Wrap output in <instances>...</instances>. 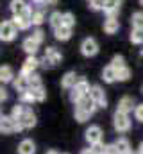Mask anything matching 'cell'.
<instances>
[{"instance_id": "30bf717a", "label": "cell", "mask_w": 143, "mask_h": 154, "mask_svg": "<svg viewBox=\"0 0 143 154\" xmlns=\"http://www.w3.org/2000/svg\"><path fill=\"white\" fill-rule=\"evenodd\" d=\"M136 106H138V104H136L134 97H131V95H123V97L118 100L116 109H118V111H123V113H131V111H134Z\"/></svg>"}, {"instance_id": "7bdbcfd3", "label": "cell", "mask_w": 143, "mask_h": 154, "mask_svg": "<svg viewBox=\"0 0 143 154\" xmlns=\"http://www.w3.org/2000/svg\"><path fill=\"white\" fill-rule=\"evenodd\" d=\"M7 99H9V93H7V90L2 86V90H0V100H2V102H5Z\"/></svg>"}, {"instance_id": "7a4b0ae2", "label": "cell", "mask_w": 143, "mask_h": 154, "mask_svg": "<svg viewBox=\"0 0 143 154\" xmlns=\"http://www.w3.org/2000/svg\"><path fill=\"white\" fill-rule=\"evenodd\" d=\"M131 125H132V122H131V118H129V113H123V111H114L113 113V127H114V131L116 133H127V131H131Z\"/></svg>"}, {"instance_id": "83f0119b", "label": "cell", "mask_w": 143, "mask_h": 154, "mask_svg": "<svg viewBox=\"0 0 143 154\" xmlns=\"http://www.w3.org/2000/svg\"><path fill=\"white\" fill-rule=\"evenodd\" d=\"M18 102L27 104V106H32V104L36 102V99H34V95H32V91L29 90V91H23V93L18 95Z\"/></svg>"}, {"instance_id": "7402d4cb", "label": "cell", "mask_w": 143, "mask_h": 154, "mask_svg": "<svg viewBox=\"0 0 143 154\" xmlns=\"http://www.w3.org/2000/svg\"><path fill=\"white\" fill-rule=\"evenodd\" d=\"M48 25L56 31V29H59L61 25H63V13L61 11H52L50 14H48Z\"/></svg>"}, {"instance_id": "ffe728a7", "label": "cell", "mask_w": 143, "mask_h": 154, "mask_svg": "<svg viewBox=\"0 0 143 154\" xmlns=\"http://www.w3.org/2000/svg\"><path fill=\"white\" fill-rule=\"evenodd\" d=\"M120 31V22L118 18H106L104 20V32L106 34H116Z\"/></svg>"}, {"instance_id": "277c9868", "label": "cell", "mask_w": 143, "mask_h": 154, "mask_svg": "<svg viewBox=\"0 0 143 154\" xmlns=\"http://www.w3.org/2000/svg\"><path fill=\"white\" fill-rule=\"evenodd\" d=\"M16 36H18V27L13 23V20H4L0 25V39L9 43V41H14Z\"/></svg>"}, {"instance_id": "e0dca14e", "label": "cell", "mask_w": 143, "mask_h": 154, "mask_svg": "<svg viewBox=\"0 0 143 154\" xmlns=\"http://www.w3.org/2000/svg\"><path fill=\"white\" fill-rule=\"evenodd\" d=\"M38 48H39V43H36L31 36H29V38H25L23 41H22V50H23L27 56H36Z\"/></svg>"}, {"instance_id": "9c48e42d", "label": "cell", "mask_w": 143, "mask_h": 154, "mask_svg": "<svg viewBox=\"0 0 143 154\" xmlns=\"http://www.w3.org/2000/svg\"><path fill=\"white\" fill-rule=\"evenodd\" d=\"M90 97L95 100V104L99 106V108H107V97L106 93H104V90L99 86V84H93L91 86V90H90Z\"/></svg>"}, {"instance_id": "f907efd6", "label": "cell", "mask_w": 143, "mask_h": 154, "mask_svg": "<svg viewBox=\"0 0 143 154\" xmlns=\"http://www.w3.org/2000/svg\"><path fill=\"white\" fill-rule=\"evenodd\" d=\"M141 93H143V84H141Z\"/></svg>"}, {"instance_id": "3957f363", "label": "cell", "mask_w": 143, "mask_h": 154, "mask_svg": "<svg viewBox=\"0 0 143 154\" xmlns=\"http://www.w3.org/2000/svg\"><path fill=\"white\" fill-rule=\"evenodd\" d=\"M90 90H91L90 82H88L84 77H79L77 84H75V86L70 90V100L73 102V104H75V102H79L82 97H86V95L90 93Z\"/></svg>"}, {"instance_id": "8992f818", "label": "cell", "mask_w": 143, "mask_h": 154, "mask_svg": "<svg viewBox=\"0 0 143 154\" xmlns=\"http://www.w3.org/2000/svg\"><path fill=\"white\" fill-rule=\"evenodd\" d=\"M81 54L84 56V57H93V56H97L99 54V43H97V39L95 38H84L81 41Z\"/></svg>"}, {"instance_id": "7dc6e473", "label": "cell", "mask_w": 143, "mask_h": 154, "mask_svg": "<svg viewBox=\"0 0 143 154\" xmlns=\"http://www.w3.org/2000/svg\"><path fill=\"white\" fill-rule=\"evenodd\" d=\"M140 5H141V7H143V0H140Z\"/></svg>"}, {"instance_id": "ee69618b", "label": "cell", "mask_w": 143, "mask_h": 154, "mask_svg": "<svg viewBox=\"0 0 143 154\" xmlns=\"http://www.w3.org/2000/svg\"><path fill=\"white\" fill-rule=\"evenodd\" d=\"M79 154H95V152H93V149H91V147H88V149H82Z\"/></svg>"}, {"instance_id": "4dcf8cb0", "label": "cell", "mask_w": 143, "mask_h": 154, "mask_svg": "<svg viewBox=\"0 0 143 154\" xmlns=\"http://www.w3.org/2000/svg\"><path fill=\"white\" fill-rule=\"evenodd\" d=\"M113 68H116V70H120V68H123V66H127L125 65V57L122 56V54H114L113 57H111V63H109Z\"/></svg>"}, {"instance_id": "603a6c76", "label": "cell", "mask_w": 143, "mask_h": 154, "mask_svg": "<svg viewBox=\"0 0 143 154\" xmlns=\"http://www.w3.org/2000/svg\"><path fill=\"white\" fill-rule=\"evenodd\" d=\"M27 5L29 4L25 0H11L9 2V11H11V14H22Z\"/></svg>"}, {"instance_id": "4fadbf2b", "label": "cell", "mask_w": 143, "mask_h": 154, "mask_svg": "<svg viewBox=\"0 0 143 154\" xmlns=\"http://www.w3.org/2000/svg\"><path fill=\"white\" fill-rule=\"evenodd\" d=\"M13 23L18 27V31H29L31 27H34L32 25V18H29V16H25V14H13Z\"/></svg>"}, {"instance_id": "52a82bcc", "label": "cell", "mask_w": 143, "mask_h": 154, "mask_svg": "<svg viewBox=\"0 0 143 154\" xmlns=\"http://www.w3.org/2000/svg\"><path fill=\"white\" fill-rule=\"evenodd\" d=\"M84 138L90 145H95V143H100L102 138H104V131L100 125H90L86 131H84Z\"/></svg>"}, {"instance_id": "7c38bea8", "label": "cell", "mask_w": 143, "mask_h": 154, "mask_svg": "<svg viewBox=\"0 0 143 154\" xmlns=\"http://www.w3.org/2000/svg\"><path fill=\"white\" fill-rule=\"evenodd\" d=\"M75 108L84 109V111H88V113H91V115H95V111L99 109V106H97V104H95V100L90 97V93H88L86 97H82L79 102H75Z\"/></svg>"}, {"instance_id": "484cf974", "label": "cell", "mask_w": 143, "mask_h": 154, "mask_svg": "<svg viewBox=\"0 0 143 154\" xmlns=\"http://www.w3.org/2000/svg\"><path fill=\"white\" fill-rule=\"evenodd\" d=\"M47 20V14L43 9H34V14H32V25L34 27H41Z\"/></svg>"}, {"instance_id": "1f68e13d", "label": "cell", "mask_w": 143, "mask_h": 154, "mask_svg": "<svg viewBox=\"0 0 143 154\" xmlns=\"http://www.w3.org/2000/svg\"><path fill=\"white\" fill-rule=\"evenodd\" d=\"M131 25L132 27H143V11H136L131 14Z\"/></svg>"}, {"instance_id": "b9f144b4", "label": "cell", "mask_w": 143, "mask_h": 154, "mask_svg": "<svg viewBox=\"0 0 143 154\" xmlns=\"http://www.w3.org/2000/svg\"><path fill=\"white\" fill-rule=\"evenodd\" d=\"M41 66H43V68H54V65H52V63H50L45 56L41 57Z\"/></svg>"}, {"instance_id": "d590c367", "label": "cell", "mask_w": 143, "mask_h": 154, "mask_svg": "<svg viewBox=\"0 0 143 154\" xmlns=\"http://www.w3.org/2000/svg\"><path fill=\"white\" fill-rule=\"evenodd\" d=\"M29 82H31V88H43V79L36 72L32 75H29Z\"/></svg>"}, {"instance_id": "44dd1931", "label": "cell", "mask_w": 143, "mask_h": 154, "mask_svg": "<svg viewBox=\"0 0 143 154\" xmlns=\"http://www.w3.org/2000/svg\"><path fill=\"white\" fill-rule=\"evenodd\" d=\"M14 77L16 75H14V72H13V68L9 65H2V68H0V81H2V84L13 82Z\"/></svg>"}, {"instance_id": "8fae6325", "label": "cell", "mask_w": 143, "mask_h": 154, "mask_svg": "<svg viewBox=\"0 0 143 154\" xmlns=\"http://www.w3.org/2000/svg\"><path fill=\"white\" fill-rule=\"evenodd\" d=\"M120 5H122V0H106V5H104L106 18H118Z\"/></svg>"}, {"instance_id": "ab89813d", "label": "cell", "mask_w": 143, "mask_h": 154, "mask_svg": "<svg viewBox=\"0 0 143 154\" xmlns=\"http://www.w3.org/2000/svg\"><path fill=\"white\" fill-rule=\"evenodd\" d=\"M104 154H118L114 143H107V145H104Z\"/></svg>"}, {"instance_id": "74e56055", "label": "cell", "mask_w": 143, "mask_h": 154, "mask_svg": "<svg viewBox=\"0 0 143 154\" xmlns=\"http://www.w3.org/2000/svg\"><path fill=\"white\" fill-rule=\"evenodd\" d=\"M34 5H39V7H48V5H56L57 4V0H31Z\"/></svg>"}, {"instance_id": "5b68a950", "label": "cell", "mask_w": 143, "mask_h": 154, "mask_svg": "<svg viewBox=\"0 0 143 154\" xmlns=\"http://www.w3.org/2000/svg\"><path fill=\"white\" fill-rule=\"evenodd\" d=\"M0 131H2V134H13V133H22L23 129L18 125V122L11 115H2V118H0Z\"/></svg>"}, {"instance_id": "f1b7e54d", "label": "cell", "mask_w": 143, "mask_h": 154, "mask_svg": "<svg viewBox=\"0 0 143 154\" xmlns=\"http://www.w3.org/2000/svg\"><path fill=\"white\" fill-rule=\"evenodd\" d=\"M131 75H132V72H131L129 66H123V68L116 70V81H118V82H125V81H129Z\"/></svg>"}, {"instance_id": "6da1fadb", "label": "cell", "mask_w": 143, "mask_h": 154, "mask_svg": "<svg viewBox=\"0 0 143 154\" xmlns=\"http://www.w3.org/2000/svg\"><path fill=\"white\" fill-rule=\"evenodd\" d=\"M11 116L18 122V125H20L23 131L32 129L36 124H38V118H36V113L32 111V108L27 106V104H22V102H18L16 106H13Z\"/></svg>"}, {"instance_id": "f35d334b", "label": "cell", "mask_w": 143, "mask_h": 154, "mask_svg": "<svg viewBox=\"0 0 143 154\" xmlns=\"http://www.w3.org/2000/svg\"><path fill=\"white\" fill-rule=\"evenodd\" d=\"M132 113H134V118H136L138 122H143V104H138Z\"/></svg>"}, {"instance_id": "d6a6232c", "label": "cell", "mask_w": 143, "mask_h": 154, "mask_svg": "<svg viewBox=\"0 0 143 154\" xmlns=\"http://www.w3.org/2000/svg\"><path fill=\"white\" fill-rule=\"evenodd\" d=\"M31 38L34 39L36 43H39V45H41V43L45 41V31H43L41 27H34V29H32V34H31Z\"/></svg>"}, {"instance_id": "f6af8a7d", "label": "cell", "mask_w": 143, "mask_h": 154, "mask_svg": "<svg viewBox=\"0 0 143 154\" xmlns=\"http://www.w3.org/2000/svg\"><path fill=\"white\" fill-rule=\"evenodd\" d=\"M138 154H143V142L140 143V147H138Z\"/></svg>"}, {"instance_id": "cb8c5ba5", "label": "cell", "mask_w": 143, "mask_h": 154, "mask_svg": "<svg viewBox=\"0 0 143 154\" xmlns=\"http://www.w3.org/2000/svg\"><path fill=\"white\" fill-rule=\"evenodd\" d=\"M54 38L57 39V41H68V39L72 38V29H70V27L61 25L59 29H56V31H54Z\"/></svg>"}, {"instance_id": "8d00e7d4", "label": "cell", "mask_w": 143, "mask_h": 154, "mask_svg": "<svg viewBox=\"0 0 143 154\" xmlns=\"http://www.w3.org/2000/svg\"><path fill=\"white\" fill-rule=\"evenodd\" d=\"M90 2V9L91 11H104L106 0H88Z\"/></svg>"}, {"instance_id": "4316f807", "label": "cell", "mask_w": 143, "mask_h": 154, "mask_svg": "<svg viewBox=\"0 0 143 154\" xmlns=\"http://www.w3.org/2000/svg\"><path fill=\"white\" fill-rule=\"evenodd\" d=\"M129 38L134 45H143V27H132Z\"/></svg>"}, {"instance_id": "ba28073f", "label": "cell", "mask_w": 143, "mask_h": 154, "mask_svg": "<svg viewBox=\"0 0 143 154\" xmlns=\"http://www.w3.org/2000/svg\"><path fill=\"white\" fill-rule=\"evenodd\" d=\"M38 66H41V59H38L36 56H27L25 61H23V65H22L20 74L29 77V75H32L36 70H38Z\"/></svg>"}, {"instance_id": "60d3db41", "label": "cell", "mask_w": 143, "mask_h": 154, "mask_svg": "<svg viewBox=\"0 0 143 154\" xmlns=\"http://www.w3.org/2000/svg\"><path fill=\"white\" fill-rule=\"evenodd\" d=\"M91 149H93V152L95 154H104V143L100 142V143H95V145H90Z\"/></svg>"}, {"instance_id": "681fc988", "label": "cell", "mask_w": 143, "mask_h": 154, "mask_svg": "<svg viewBox=\"0 0 143 154\" xmlns=\"http://www.w3.org/2000/svg\"><path fill=\"white\" fill-rule=\"evenodd\" d=\"M129 154H138V152H132V151H131V152H129Z\"/></svg>"}, {"instance_id": "ac0fdd59", "label": "cell", "mask_w": 143, "mask_h": 154, "mask_svg": "<svg viewBox=\"0 0 143 154\" xmlns=\"http://www.w3.org/2000/svg\"><path fill=\"white\" fill-rule=\"evenodd\" d=\"M18 154H36V143L31 138H25L18 143Z\"/></svg>"}, {"instance_id": "836d02e7", "label": "cell", "mask_w": 143, "mask_h": 154, "mask_svg": "<svg viewBox=\"0 0 143 154\" xmlns=\"http://www.w3.org/2000/svg\"><path fill=\"white\" fill-rule=\"evenodd\" d=\"M63 25L73 29V25H75V14H73V13H70V11L63 13Z\"/></svg>"}, {"instance_id": "e575fe53", "label": "cell", "mask_w": 143, "mask_h": 154, "mask_svg": "<svg viewBox=\"0 0 143 154\" xmlns=\"http://www.w3.org/2000/svg\"><path fill=\"white\" fill-rule=\"evenodd\" d=\"M31 91H32V95H34L36 102H43V100L47 99V91H45V86H43V88H31Z\"/></svg>"}, {"instance_id": "d4e9b609", "label": "cell", "mask_w": 143, "mask_h": 154, "mask_svg": "<svg viewBox=\"0 0 143 154\" xmlns=\"http://www.w3.org/2000/svg\"><path fill=\"white\" fill-rule=\"evenodd\" d=\"M102 79H104V82H107V84L116 82V68H113L111 65L104 66V70H102Z\"/></svg>"}, {"instance_id": "d6986e66", "label": "cell", "mask_w": 143, "mask_h": 154, "mask_svg": "<svg viewBox=\"0 0 143 154\" xmlns=\"http://www.w3.org/2000/svg\"><path fill=\"white\" fill-rule=\"evenodd\" d=\"M114 147H116V151H118V154H129L132 149H131V142L125 138V136H120V138H116L114 142Z\"/></svg>"}, {"instance_id": "bcb514c9", "label": "cell", "mask_w": 143, "mask_h": 154, "mask_svg": "<svg viewBox=\"0 0 143 154\" xmlns=\"http://www.w3.org/2000/svg\"><path fill=\"white\" fill-rule=\"evenodd\" d=\"M45 154H59V152H57V151H54V149H50V151H47Z\"/></svg>"}, {"instance_id": "5bb4252c", "label": "cell", "mask_w": 143, "mask_h": 154, "mask_svg": "<svg viewBox=\"0 0 143 154\" xmlns=\"http://www.w3.org/2000/svg\"><path fill=\"white\" fill-rule=\"evenodd\" d=\"M13 88L18 91V93H23V91H29L31 90V82H29V77L18 74V77H14L13 81Z\"/></svg>"}, {"instance_id": "c3c4849f", "label": "cell", "mask_w": 143, "mask_h": 154, "mask_svg": "<svg viewBox=\"0 0 143 154\" xmlns=\"http://www.w3.org/2000/svg\"><path fill=\"white\" fill-rule=\"evenodd\" d=\"M140 56H141V57H143V50H141V52H140Z\"/></svg>"}, {"instance_id": "9a60e30c", "label": "cell", "mask_w": 143, "mask_h": 154, "mask_svg": "<svg viewBox=\"0 0 143 154\" xmlns=\"http://www.w3.org/2000/svg\"><path fill=\"white\" fill-rule=\"evenodd\" d=\"M45 57H47L54 66L59 65V63L63 61V54H61L56 47H47V48H45Z\"/></svg>"}, {"instance_id": "2e32d148", "label": "cell", "mask_w": 143, "mask_h": 154, "mask_svg": "<svg viewBox=\"0 0 143 154\" xmlns=\"http://www.w3.org/2000/svg\"><path fill=\"white\" fill-rule=\"evenodd\" d=\"M77 81H79V75L75 72H66L65 75L61 77V88L63 90H72L77 84Z\"/></svg>"}, {"instance_id": "f546056e", "label": "cell", "mask_w": 143, "mask_h": 154, "mask_svg": "<svg viewBox=\"0 0 143 154\" xmlns=\"http://www.w3.org/2000/svg\"><path fill=\"white\" fill-rule=\"evenodd\" d=\"M73 116H75V120H77L79 124H84V122H88V120H90L93 115H91V113H88V111H84V109H79V108H75Z\"/></svg>"}]
</instances>
